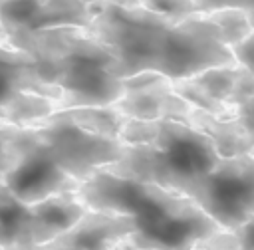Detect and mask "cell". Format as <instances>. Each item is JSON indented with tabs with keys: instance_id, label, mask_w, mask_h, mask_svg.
<instances>
[{
	"instance_id": "obj_1",
	"label": "cell",
	"mask_w": 254,
	"mask_h": 250,
	"mask_svg": "<svg viewBox=\"0 0 254 250\" xmlns=\"http://www.w3.org/2000/svg\"><path fill=\"white\" fill-rule=\"evenodd\" d=\"M89 30L111 48L123 77L159 71L175 81L238 63L232 46L252 24L240 8L167 16L149 10L141 0H101Z\"/></svg>"
},
{
	"instance_id": "obj_2",
	"label": "cell",
	"mask_w": 254,
	"mask_h": 250,
	"mask_svg": "<svg viewBox=\"0 0 254 250\" xmlns=\"http://www.w3.org/2000/svg\"><path fill=\"white\" fill-rule=\"evenodd\" d=\"M77 194L87 208L125 212L135 218L137 230L121 246L192 250L224 230L190 196L109 169H99L81 181Z\"/></svg>"
},
{
	"instance_id": "obj_3",
	"label": "cell",
	"mask_w": 254,
	"mask_h": 250,
	"mask_svg": "<svg viewBox=\"0 0 254 250\" xmlns=\"http://www.w3.org/2000/svg\"><path fill=\"white\" fill-rule=\"evenodd\" d=\"M28 50L40 75L62 91V107L111 105L123 93V75L111 48L89 28L60 26L10 38Z\"/></svg>"
},
{
	"instance_id": "obj_4",
	"label": "cell",
	"mask_w": 254,
	"mask_h": 250,
	"mask_svg": "<svg viewBox=\"0 0 254 250\" xmlns=\"http://www.w3.org/2000/svg\"><path fill=\"white\" fill-rule=\"evenodd\" d=\"M218 159V151L200 129L189 121L165 117L157 119V131L149 145H123V155L107 169L183 192Z\"/></svg>"
},
{
	"instance_id": "obj_5",
	"label": "cell",
	"mask_w": 254,
	"mask_h": 250,
	"mask_svg": "<svg viewBox=\"0 0 254 250\" xmlns=\"http://www.w3.org/2000/svg\"><path fill=\"white\" fill-rule=\"evenodd\" d=\"M62 91L46 81L34 56L8 42H0V123L30 127L60 109Z\"/></svg>"
},
{
	"instance_id": "obj_6",
	"label": "cell",
	"mask_w": 254,
	"mask_h": 250,
	"mask_svg": "<svg viewBox=\"0 0 254 250\" xmlns=\"http://www.w3.org/2000/svg\"><path fill=\"white\" fill-rule=\"evenodd\" d=\"M218 226L238 228L254 216V153L220 157L218 163L183 188Z\"/></svg>"
},
{
	"instance_id": "obj_7",
	"label": "cell",
	"mask_w": 254,
	"mask_h": 250,
	"mask_svg": "<svg viewBox=\"0 0 254 250\" xmlns=\"http://www.w3.org/2000/svg\"><path fill=\"white\" fill-rule=\"evenodd\" d=\"M30 127L38 131L56 163L77 183L99 169L111 167L123 155V143L117 137L77 123L65 109H56Z\"/></svg>"
},
{
	"instance_id": "obj_8",
	"label": "cell",
	"mask_w": 254,
	"mask_h": 250,
	"mask_svg": "<svg viewBox=\"0 0 254 250\" xmlns=\"http://www.w3.org/2000/svg\"><path fill=\"white\" fill-rule=\"evenodd\" d=\"M0 179L26 204L58 192L77 190L79 187V183L56 163L38 131L22 125L14 131L12 163Z\"/></svg>"
},
{
	"instance_id": "obj_9",
	"label": "cell",
	"mask_w": 254,
	"mask_h": 250,
	"mask_svg": "<svg viewBox=\"0 0 254 250\" xmlns=\"http://www.w3.org/2000/svg\"><path fill=\"white\" fill-rule=\"evenodd\" d=\"M101 0H0L8 38L60 26L89 28Z\"/></svg>"
},
{
	"instance_id": "obj_10",
	"label": "cell",
	"mask_w": 254,
	"mask_h": 250,
	"mask_svg": "<svg viewBox=\"0 0 254 250\" xmlns=\"http://www.w3.org/2000/svg\"><path fill=\"white\" fill-rule=\"evenodd\" d=\"M135 230L131 214L87 208L71 226L34 250H111L125 244Z\"/></svg>"
},
{
	"instance_id": "obj_11",
	"label": "cell",
	"mask_w": 254,
	"mask_h": 250,
	"mask_svg": "<svg viewBox=\"0 0 254 250\" xmlns=\"http://www.w3.org/2000/svg\"><path fill=\"white\" fill-rule=\"evenodd\" d=\"M87 206L79 198L77 190L58 192L38 202H32V228H34V244L42 246L67 226H71ZM34 246V248H36Z\"/></svg>"
},
{
	"instance_id": "obj_12",
	"label": "cell",
	"mask_w": 254,
	"mask_h": 250,
	"mask_svg": "<svg viewBox=\"0 0 254 250\" xmlns=\"http://www.w3.org/2000/svg\"><path fill=\"white\" fill-rule=\"evenodd\" d=\"M183 121H189L196 129H200L214 145L220 157H236L254 151V135L246 129V125L236 117H218L214 113L196 109L190 105V111Z\"/></svg>"
},
{
	"instance_id": "obj_13",
	"label": "cell",
	"mask_w": 254,
	"mask_h": 250,
	"mask_svg": "<svg viewBox=\"0 0 254 250\" xmlns=\"http://www.w3.org/2000/svg\"><path fill=\"white\" fill-rule=\"evenodd\" d=\"M32 204L20 200L0 179V248L34 250Z\"/></svg>"
},
{
	"instance_id": "obj_14",
	"label": "cell",
	"mask_w": 254,
	"mask_h": 250,
	"mask_svg": "<svg viewBox=\"0 0 254 250\" xmlns=\"http://www.w3.org/2000/svg\"><path fill=\"white\" fill-rule=\"evenodd\" d=\"M240 63H228V65H216L210 69H204L196 75H192V81L204 89L210 97L218 99L220 103L228 105V99L234 91L238 73H240Z\"/></svg>"
},
{
	"instance_id": "obj_15",
	"label": "cell",
	"mask_w": 254,
	"mask_h": 250,
	"mask_svg": "<svg viewBox=\"0 0 254 250\" xmlns=\"http://www.w3.org/2000/svg\"><path fill=\"white\" fill-rule=\"evenodd\" d=\"M228 105L234 109V115H246L254 119V73L246 67H240Z\"/></svg>"
},
{
	"instance_id": "obj_16",
	"label": "cell",
	"mask_w": 254,
	"mask_h": 250,
	"mask_svg": "<svg viewBox=\"0 0 254 250\" xmlns=\"http://www.w3.org/2000/svg\"><path fill=\"white\" fill-rule=\"evenodd\" d=\"M149 10L167 16H187L200 12L196 0H141Z\"/></svg>"
},
{
	"instance_id": "obj_17",
	"label": "cell",
	"mask_w": 254,
	"mask_h": 250,
	"mask_svg": "<svg viewBox=\"0 0 254 250\" xmlns=\"http://www.w3.org/2000/svg\"><path fill=\"white\" fill-rule=\"evenodd\" d=\"M232 54H234V60L246 67L248 71L254 73V28L240 40L232 46Z\"/></svg>"
},
{
	"instance_id": "obj_18",
	"label": "cell",
	"mask_w": 254,
	"mask_h": 250,
	"mask_svg": "<svg viewBox=\"0 0 254 250\" xmlns=\"http://www.w3.org/2000/svg\"><path fill=\"white\" fill-rule=\"evenodd\" d=\"M18 125L0 123V177L6 173V169L12 163V139Z\"/></svg>"
},
{
	"instance_id": "obj_19",
	"label": "cell",
	"mask_w": 254,
	"mask_h": 250,
	"mask_svg": "<svg viewBox=\"0 0 254 250\" xmlns=\"http://www.w3.org/2000/svg\"><path fill=\"white\" fill-rule=\"evenodd\" d=\"M198 10H214V8H242L248 14L250 24L254 26V0H196Z\"/></svg>"
},
{
	"instance_id": "obj_20",
	"label": "cell",
	"mask_w": 254,
	"mask_h": 250,
	"mask_svg": "<svg viewBox=\"0 0 254 250\" xmlns=\"http://www.w3.org/2000/svg\"><path fill=\"white\" fill-rule=\"evenodd\" d=\"M230 232L240 250H254V216H250L238 228H234Z\"/></svg>"
},
{
	"instance_id": "obj_21",
	"label": "cell",
	"mask_w": 254,
	"mask_h": 250,
	"mask_svg": "<svg viewBox=\"0 0 254 250\" xmlns=\"http://www.w3.org/2000/svg\"><path fill=\"white\" fill-rule=\"evenodd\" d=\"M192 250H240V248H238L232 232L230 230H222L220 234H216L214 238H210L204 244H198Z\"/></svg>"
},
{
	"instance_id": "obj_22",
	"label": "cell",
	"mask_w": 254,
	"mask_h": 250,
	"mask_svg": "<svg viewBox=\"0 0 254 250\" xmlns=\"http://www.w3.org/2000/svg\"><path fill=\"white\" fill-rule=\"evenodd\" d=\"M10 38H8V34H6V30H4V26H2V22H0V42H8Z\"/></svg>"
},
{
	"instance_id": "obj_23",
	"label": "cell",
	"mask_w": 254,
	"mask_h": 250,
	"mask_svg": "<svg viewBox=\"0 0 254 250\" xmlns=\"http://www.w3.org/2000/svg\"><path fill=\"white\" fill-rule=\"evenodd\" d=\"M111 250H147V248H131V246H115Z\"/></svg>"
},
{
	"instance_id": "obj_24",
	"label": "cell",
	"mask_w": 254,
	"mask_h": 250,
	"mask_svg": "<svg viewBox=\"0 0 254 250\" xmlns=\"http://www.w3.org/2000/svg\"><path fill=\"white\" fill-rule=\"evenodd\" d=\"M0 250H6V248H0Z\"/></svg>"
},
{
	"instance_id": "obj_25",
	"label": "cell",
	"mask_w": 254,
	"mask_h": 250,
	"mask_svg": "<svg viewBox=\"0 0 254 250\" xmlns=\"http://www.w3.org/2000/svg\"><path fill=\"white\" fill-rule=\"evenodd\" d=\"M252 153H254V151H252Z\"/></svg>"
}]
</instances>
